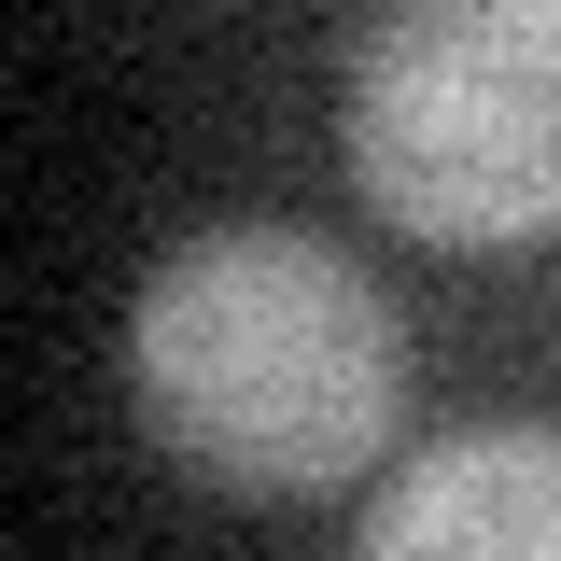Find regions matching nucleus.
Returning <instances> with one entry per match:
<instances>
[{
  "label": "nucleus",
  "instance_id": "1",
  "mask_svg": "<svg viewBox=\"0 0 561 561\" xmlns=\"http://www.w3.org/2000/svg\"><path fill=\"white\" fill-rule=\"evenodd\" d=\"M140 421L225 491H337L408 421V323L295 225H210L140 280Z\"/></svg>",
  "mask_w": 561,
  "mask_h": 561
},
{
  "label": "nucleus",
  "instance_id": "2",
  "mask_svg": "<svg viewBox=\"0 0 561 561\" xmlns=\"http://www.w3.org/2000/svg\"><path fill=\"white\" fill-rule=\"evenodd\" d=\"M351 183L435 253L561 225V0H408L351 28Z\"/></svg>",
  "mask_w": 561,
  "mask_h": 561
},
{
  "label": "nucleus",
  "instance_id": "3",
  "mask_svg": "<svg viewBox=\"0 0 561 561\" xmlns=\"http://www.w3.org/2000/svg\"><path fill=\"white\" fill-rule=\"evenodd\" d=\"M351 561H561V435H534V421L435 435L379 491Z\"/></svg>",
  "mask_w": 561,
  "mask_h": 561
}]
</instances>
